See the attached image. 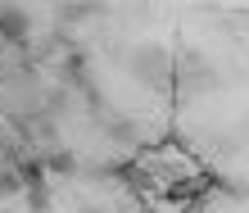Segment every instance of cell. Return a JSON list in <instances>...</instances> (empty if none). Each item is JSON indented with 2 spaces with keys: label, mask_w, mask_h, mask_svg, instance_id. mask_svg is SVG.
<instances>
[{
  "label": "cell",
  "mask_w": 249,
  "mask_h": 213,
  "mask_svg": "<svg viewBox=\"0 0 249 213\" xmlns=\"http://www.w3.org/2000/svg\"><path fill=\"white\" fill-rule=\"evenodd\" d=\"M118 64H123V73L136 82L141 91H150L159 95V100H168L172 95V50L163 46V41H131V46L118 50Z\"/></svg>",
  "instance_id": "obj_1"
},
{
  "label": "cell",
  "mask_w": 249,
  "mask_h": 213,
  "mask_svg": "<svg viewBox=\"0 0 249 213\" xmlns=\"http://www.w3.org/2000/svg\"><path fill=\"white\" fill-rule=\"evenodd\" d=\"M82 213H109V209H100V204H82Z\"/></svg>",
  "instance_id": "obj_4"
},
{
  "label": "cell",
  "mask_w": 249,
  "mask_h": 213,
  "mask_svg": "<svg viewBox=\"0 0 249 213\" xmlns=\"http://www.w3.org/2000/svg\"><path fill=\"white\" fill-rule=\"evenodd\" d=\"M0 213H9V209H0Z\"/></svg>",
  "instance_id": "obj_5"
},
{
  "label": "cell",
  "mask_w": 249,
  "mask_h": 213,
  "mask_svg": "<svg viewBox=\"0 0 249 213\" xmlns=\"http://www.w3.org/2000/svg\"><path fill=\"white\" fill-rule=\"evenodd\" d=\"M217 87H222V77H217L213 54H204L199 46H177V54H172V95L168 100L195 105L204 95H213Z\"/></svg>",
  "instance_id": "obj_2"
},
{
  "label": "cell",
  "mask_w": 249,
  "mask_h": 213,
  "mask_svg": "<svg viewBox=\"0 0 249 213\" xmlns=\"http://www.w3.org/2000/svg\"><path fill=\"white\" fill-rule=\"evenodd\" d=\"M36 32V18L32 9L18 5V0H0V46L5 50H23Z\"/></svg>",
  "instance_id": "obj_3"
}]
</instances>
